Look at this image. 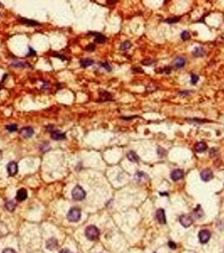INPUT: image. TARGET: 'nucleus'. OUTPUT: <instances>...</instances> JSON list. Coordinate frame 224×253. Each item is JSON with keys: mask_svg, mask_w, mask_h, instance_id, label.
I'll list each match as a JSON object with an SVG mask.
<instances>
[{"mask_svg": "<svg viewBox=\"0 0 224 253\" xmlns=\"http://www.w3.org/2000/svg\"><path fill=\"white\" fill-rule=\"evenodd\" d=\"M5 208H6L9 211L12 212V211L14 210L15 208H16V202H15L14 201H12V200L8 201V202H6V203H5Z\"/></svg>", "mask_w": 224, "mask_h": 253, "instance_id": "obj_23", "label": "nucleus"}, {"mask_svg": "<svg viewBox=\"0 0 224 253\" xmlns=\"http://www.w3.org/2000/svg\"><path fill=\"white\" fill-rule=\"evenodd\" d=\"M180 37L183 41H188L190 38H191V35H190V32L187 31H184L181 35H180Z\"/></svg>", "mask_w": 224, "mask_h": 253, "instance_id": "obj_28", "label": "nucleus"}, {"mask_svg": "<svg viewBox=\"0 0 224 253\" xmlns=\"http://www.w3.org/2000/svg\"><path fill=\"white\" fill-rule=\"evenodd\" d=\"M180 224L183 225L184 227L187 228V227L191 226L193 224V219L190 215L184 214V215H182L180 218Z\"/></svg>", "mask_w": 224, "mask_h": 253, "instance_id": "obj_7", "label": "nucleus"}, {"mask_svg": "<svg viewBox=\"0 0 224 253\" xmlns=\"http://www.w3.org/2000/svg\"><path fill=\"white\" fill-rule=\"evenodd\" d=\"M185 58L182 57H176L173 61V65L175 68H183L184 66L185 65Z\"/></svg>", "mask_w": 224, "mask_h": 253, "instance_id": "obj_12", "label": "nucleus"}, {"mask_svg": "<svg viewBox=\"0 0 224 253\" xmlns=\"http://www.w3.org/2000/svg\"><path fill=\"white\" fill-rule=\"evenodd\" d=\"M54 57H57V58H60V59H61V60H62V61H65V60H66L65 58H63V57H64V56H62V55L56 54V55H54Z\"/></svg>", "mask_w": 224, "mask_h": 253, "instance_id": "obj_42", "label": "nucleus"}, {"mask_svg": "<svg viewBox=\"0 0 224 253\" xmlns=\"http://www.w3.org/2000/svg\"><path fill=\"white\" fill-rule=\"evenodd\" d=\"M6 129L12 133V132H15L18 129V127L16 124H10V125L6 126Z\"/></svg>", "mask_w": 224, "mask_h": 253, "instance_id": "obj_29", "label": "nucleus"}, {"mask_svg": "<svg viewBox=\"0 0 224 253\" xmlns=\"http://www.w3.org/2000/svg\"><path fill=\"white\" fill-rule=\"evenodd\" d=\"M148 176L147 174H145L143 171H137L135 175V180L137 182H143L145 181H148Z\"/></svg>", "mask_w": 224, "mask_h": 253, "instance_id": "obj_16", "label": "nucleus"}, {"mask_svg": "<svg viewBox=\"0 0 224 253\" xmlns=\"http://www.w3.org/2000/svg\"><path fill=\"white\" fill-rule=\"evenodd\" d=\"M29 49H30V52H29V53L27 54V57H31V56H35V55L36 54V51H35L34 49H32L31 47H30Z\"/></svg>", "mask_w": 224, "mask_h": 253, "instance_id": "obj_36", "label": "nucleus"}, {"mask_svg": "<svg viewBox=\"0 0 224 253\" xmlns=\"http://www.w3.org/2000/svg\"><path fill=\"white\" fill-rule=\"evenodd\" d=\"M0 152H1V151H0Z\"/></svg>", "mask_w": 224, "mask_h": 253, "instance_id": "obj_45", "label": "nucleus"}, {"mask_svg": "<svg viewBox=\"0 0 224 253\" xmlns=\"http://www.w3.org/2000/svg\"><path fill=\"white\" fill-rule=\"evenodd\" d=\"M156 219L160 224H165L166 223V217H165L164 210L163 209H159L157 210V212H156Z\"/></svg>", "mask_w": 224, "mask_h": 253, "instance_id": "obj_13", "label": "nucleus"}, {"mask_svg": "<svg viewBox=\"0 0 224 253\" xmlns=\"http://www.w3.org/2000/svg\"><path fill=\"white\" fill-rule=\"evenodd\" d=\"M126 158L128 159L129 161H131L132 163H136V162L139 161V156L134 151H129L126 155Z\"/></svg>", "mask_w": 224, "mask_h": 253, "instance_id": "obj_18", "label": "nucleus"}, {"mask_svg": "<svg viewBox=\"0 0 224 253\" xmlns=\"http://www.w3.org/2000/svg\"><path fill=\"white\" fill-rule=\"evenodd\" d=\"M153 63V61L150 60V59H148V60H144L142 62V63H143L144 65H152V63Z\"/></svg>", "mask_w": 224, "mask_h": 253, "instance_id": "obj_39", "label": "nucleus"}, {"mask_svg": "<svg viewBox=\"0 0 224 253\" xmlns=\"http://www.w3.org/2000/svg\"><path fill=\"white\" fill-rule=\"evenodd\" d=\"M3 253H16L14 250L11 249V248H6L3 251Z\"/></svg>", "mask_w": 224, "mask_h": 253, "instance_id": "obj_37", "label": "nucleus"}, {"mask_svg": "<svg viewBox=\"0 0 224 253\" xmlns=\"http://www.w3.org/2000/svg\"><path fill=\"white\" fill-rule=\"evenodd\" d=\"M68 220L71 223H77L81 219V210L78 208H72L68 211L67 215Z\"/></svg>", "mask_w": 224, "mask_h": 253, "instance_id": "obj_2", "label": "nucleus"}, {"mask_svg": "<svg viewBox=\"0 0 224 253\" xmlns=\"http://www.w3.org/2000/svg\"><path fill=\"white\" fill-rule=\"evenodd\" d=\"M60 253H72V252L69 250V249H62L61 252H60Z\"/></svg>", "mask_w": 224, "mask_h": 253, "instance_id": "obj_43", "label": "nucleus"}, {"mask_svg": "<svg viewBox=\"0 0 224 253\" xmlns=\"http://www.w3.org/2000/svg\"><path fill=\"white\" fill-rule=\"evenodd\" d=\"M223 39H224V34H223Z\"/></svg>", "mask_w": 224, "mask_h": 253, "instance_id": "obj_44", "label": "nucleus"}, {"mask_svg": "<svg viewBox=\"0 0 224 253\" xmlns=\"http://www.w3.org/2000/svg\"><path fill=\"white\" fill-rule=\"evenodd\" d=\"M94 49H95V46H94V44H93V43L89 44V45L85 47V50L88 51V52H94Z\"/></svg>", "mask_w": 224, "mask_h": 253, "instance_id": "obj_32", "label": "nucleus"}, {"mask_svg": "<svg viewBox=\"0 0 224 253\" xmlns=\"http://www.w3.org/2000/svg\"><path fill=\"white\" fill-rule=\"evenodd\" d=\"M51 137L54 140H62L66 137V134L60 131H52L51 133Z\"/></svg>", "mask_w": 224, "mask_h": 253, "instance_id": "obj_14", "label": "nucleus"}, {"mask_svg": "<svg viewBox=\"0 0 224 253\" xmlns=\"http://www.w3.org/2000/svg\"><path fill=\"white\" fill-rule=\"evenodd\" d=\"M195 151L198 153H202L204 151H206L207 149V144L204 142H199L195 144Z\"/></svg>", "mask_w": 224, "mask_h": 253, "instance_id": "obj_21", "label": "nucleus"}, {"mask_svg": "<svg viewBox=\"0 0 224 253\" xmlns=\"http://www.w3.org/2000/svg\"><path fill=\"white\" fill-rule=\"evenodd\" d=\"M170 177H171V179L173 180V181L182 179L184 177V171L180 169L173 170V171L171 172V174H170Z\"/></svg>", "mask_w": 224, "mask_h": 253, "instance_id": "obj_8", "label": "nucleus"}, {"mask_svg": "<svg viewBox=\"0 0 224 253\" xmlns=\"http://www.w3.org/2000/svg\"><path fill=\"white\" fill-rule=\"evenodd\" d=\"M12 67H14V68H25L28 65L27 63H25V62H22V61H17V62H14L11 64Z\"/></svg>", "mask_w": 224, "mask_h": 253, "instance_id": "obj_25", "label": "nucleus"}, {"mask_svg": "<svg viewBox=\"0 0 224 253\" xmlns=\"http://www.w3.org/2000/svg\"><path fill=\"white\" fill-rule=\"evenodd\" d=\"M191 93V90H182V91H180L179 94L182 96H186V95H189Z\"/></svg>", "mask_w": 224, "mask_h": 253, "instance_id": "obj_35", "label": "nucleus"}, {"mask_svg": "<svg viewBox=\"0 0 224 253\" xmlns=\"http://www.w3.org/2000/svg\"><path fill=\"white\" fill-rule=\"evenodd\" d=\"M163 73L165 74H170L171 73V68L170 67H165L163 69Z\"/></svg>", "mask_w": 224, "mask_h": 253, "instance_id": "obj_38", "label": "nucleus"}, {"mask_svg": "<svg viewBox=\"0 0 224 253\" xmlns=\"http://www.w3.org/2000/svg\"><path fill=\"white\" fill-rule=\"evenodd\" d=\"M199 81V76L197 74H191V82L192 84H195L197 82Z\"/></svg>", "mask_w": 224, "mask_h": 253, "instance_id": "obj_30", "label": "nucleus"}, {"mask_svg": "<svg viewBox=\"0 0 224 253\" xmlns=\"http://www.w3.org/2000/svg\"><path fill=\"white\" fill-rule=\"evenodd\" d=\"M205 53H206V52H205L203 47H201V46L195 47L193 51H192V54H193L195 57H203L204 55H205Z\"/></svg>", "mask_w": 224, "mask_h": 253, "instance_id": "obj_22", "label": "nucleus"}, {"mask_svg": "<svg viewBox=\"0 0 224 253\" xmlns=\"http://www.w3.org/2000/svg\"><path fill=\"white\" fill-rule=\"evenodd\" d=\"M41 149L43 151V152H46L50 149V146L47 143H44L43 144H41Z\"/></svg>", "mask_w": 224, "mask_h": 253, "instance_id": "obj_33", "label": "nucleus"}, {"mask_svg": "<svg viewBox=\"0 0 224 253\" xmlns=\"http://www.w3.org/2000/svg\"><path fill=\"white\" fill-rule=\"evenodd\" d=\"M57 240L56 238H50L46 241V249L50 250V251H54L57 248Z\"/></svg>", "mask_w": 224, "mask_h": 253, "instance_id": "obj_9", "label": "nucleus"}, {"mask_svg": "<svg viewBox=\"0 0 224 253\" xmlns=\"http://www.w3.org/2000/svg\"><path fill=\"white\" fill-rule=\"evenodd\" d=\"M198 237H199V240L201 243L208 242V241L210 240V237H211V233L206 230H202L201 231L199 232V235H198Z\"/></svg>", "mask_w": 224, "mask_h": 253, "instance_id": "obj_5", "label": "nucleus"}, {"mask_svg": "<svg viewBox=\"0 0 224 253\" xmlns=\"http://www.w3.org/2000/svg\"><path fill=\"white\" fill-rule=\"evenodd\" d=\"M169 247H170L171 249H175V248H176V245H175V243L173 242V241H169Z\"/></svg>", "mask_w": 224, "mask_h": 253, "instance_id": "obj_40", "label": "nucleus"}, {"mask_svg": "<svg viewBox=\"0 0 224 253\" xmlns=\"http://www.w3.org/2000/svg\"><path fill=\"white\" fill-rule=\"evenodd\" d=\"M195 215L196 218H201V217L204 215L203 210L201 209V208L200 205H199V206L196 208V209L195 210Z\"/></svg>", "mask_w": 224, "mask_h": 253, "instance_id": "obj_27", "label": "nucleus"}, {"mask_svg": "<svg viewBox=\"0 0 224 253\" xmlns=\"http://www.w3.org/2000/svg\"><path fill=\"white\" fill-rule=\"evenodd\" d=\"M158 154L159 156L163 157V156H165V155H167V151H166V149H164L163 148L158 147Z\"/></svg>", "mask_w": 224, "mask_h": 253, "instance_id": "obj_31", "label": "nucleus"}, {"mask_svg": "<svg viewBox=\"0 0 224 253\" xmlns=\"http://www.w3.org/2000/svg\"><path fill=\"white\" fill-rule=\"evenodd\" d=\"M90 34L94 36V42L96 43L102 44V43H104L106 42V37L100 33H90Z\"/></svg>", "mask_w": 224, "mask_h": 253, "instance_id": "obj_19", "label": "nucleus"}, {"mask_svg": "<svg viewBox=\"0 0 224 253\" xmlns=\"http://www.w3.org/2000/svg\"><path fill=\"white\" fill-rule=\"evenodd\" d=\"M7 170H8V173L9 175L11 176H14L17 174L18 172V165L17 163L14 162V161H11L7 165Z\"/></svg>", "mask_w": 224, "mask_h": 253, "instance_id": "obj_6", "label": "nucleus"}, {"mask_svg": "<svg viewBox=\"0 0 224 253\" xmlns=\"http://www.w3.org/2000/svg\"><path fill=\"white\" fill-rule=\"evenodd\" d=\"M180 19H181V17H180V16H179V17H170V18H168V19H166V20L164 21V22H166V23H168V24L171 25V24H174V23L178 22V21H180Z\"/></svg>", "mask_w": 224, "mask_h": 253, "instance_id": "obj_26", "label": "nucleus"}, {"mask_svg": "<svg viewBox=\"0 0 224 253\" xmlns=\"http://www.w3.org/2000/svg\"><path fill=\"white\" fill-rule=\"evenodd\" d=\"M101 66L104 68V69H106L108 72H111V71L112 68L111 67V65H110L108 63H102Z\"/></svg>", "mask_w": 224, "mask_h": 253, "instance_id": "obj_34", "label": "nucleus"}, {"mask_svg": "<svg viewBox=\"0 0 224 253\" xmlns=\"http://www.w3.org/2000/svg\"><path fill=\"white\" fill-rule=\"evenodd\" d=\"M131 46H132V43L129 42V41H126V42H124L121 45L120 49H121L122 51H123V52H126V51H127L128 49H130Z\"/></svg>", "mask_w": 224, "mask_h": 253, "instance_id": "obj_24", "label": "nucleus"}, {"mask_svg": "<svg viewBox=\"0 0 224 253\" xmlns=\"http://www.w3.org/2000/svg\"><path fill=\"white\" fill-rule=\"evenodd\" d=\"M19 22L23 24V25H29V26H38L40 24L39 22L36 21H32V20H28V19H25V18H20L19 19Z\"/></svg>", "mask_w": 224, "mask_h": 253, "instance_id": "obj_15", "label": "nucleus"}, {"mask_svg": "<svg viewBox=\"0 0 224 253\" xmlns=\"http://www.w3.org/2000/svg\"><path fill=\"white\" fill-rule=\"evenodd\" d=\"M112 101V95L106 90H100V101L101 102Z\"/></svg>", "mask_w": 224, "mask_h": 253, "instance_id": "obj_11", "label": "nucleus"}, {"mask_svg": "<svg viewBox=\"0 0 224 253\" xmlns=\"http://www.w3.org/2000/svg\"><path fill=\"white\" fill-rule=\"evenodd\" d=\"M27 191L24 188H21V189L18 190L17 191V194H16V198L18 201H22L25 200L27 198Z\"/></svg>", "mask_w": 224, "mask_h": 253, "instance_id": "obj_17", "label": "nucleus"}, {"mask_svg": "<svg viewBox=\"0 0 224 253\" xmlns=\"http://www.w3.org/2000/svg\"><path fill=\"white\" fill-rule=\"evenodd\" d=\"M85 196H86V192L80 186H76L72 191V197L75 201L83 200L84 199Z\"/></svg>", "mask_w": 224, "mask_h": 253, "instance_id": "obj_3", "label": "nucleus"}, {"mask_svg": "<svg viewBox=\"0 0 224 253\" xmlns=\"http://www.w3.org/2000/svg\"><path fill=\"white\" fill-rule=\"evenodd\" d=\"M135 117H137V116H130V117H126V116H122V119H123V120H126V121H128V120H132V119L135 118Z\"/></svg>", "mask_w": 224, "mask_h": 253, "instance_id": "obj_41", "label": "nucleus"}, {"mask_svg": "<svg viewBox=\"0 0 224 253\" xmlns=\"http://www.w3.org/2000/svg\"><path fill=\"white\" fill-rule=\"evenodd\" d=\"M213 172L211 169H204L201 172V178L203 181H209L213 178Z\"/></svg>", "mask_w": 224, "mask_h": 253, "instance_id": "obj_4", "label": "nucleus"}, {"mask_svg": "<svg viewBox=\"0 0 224 253\" xmlns=\"http://www.w3.org/2000/svg\"><path fill=\"white\" fill-rule=\"evenodd\" d=\"M20 133L23 137L28 138V137H31L34 134V130L31 127H23L21 129Z\"/></svg>", "mask_w": 224, "mask_h": 253, "instance_id": "obj_10", "label": "nucleus"}, {"mask_svg": "<svg viewBox=\"0 0 224 253\" xmlns=\"http://www.w3.org/2000/svg\"><path fill=\"white\" fill-rule=\"evenodd\" d=\"M100 235V230L94 225H89L85 230V236L89 241H95Z\"/></svg>", "mask_w": 224, "mask_h": 253, "instance_id": "obj_1", "label": "nucleus"}, {"mask_svg": "<svg viewBox=\"0 0 224 253\" xmlns=\"http://www.w3.org/2000/svg\"><path fill=\"white\" fill-rule=\"evenodd\" d=\"M94 60L91 59V58H82L79 61V63H80V66L82 68H88L89 66H91L94 64Z\"/></svg>", "mask_w": 224, "mask_h": 253, "instance_id": "obj_20", "label": "nucleus"}]
</instances>
